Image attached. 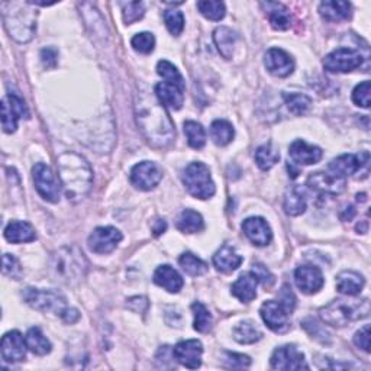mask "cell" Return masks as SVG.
Segmentation results:
<instances>
[{
    "instance_id": "cell-16",
    "label": "cell",
    "mask_w": 371,
    "mask_h": 371,
    "mask_svg": "<svg viewBox=\"0 0 371 371\" xmlns=\"http://www.w3.org/2000/svg\"><path fill=\"white\" fill-rule=\"evenodd\" d=\"M294 281H296V286L300 289V291L306 294L318 293L325 283L322 272L315 265L298 267L296 272H294Z\"/></svg>"
},
{
    "instance_id": "cell-24",
    "label": "cell",
    "mask_w": 371,
    "mask_h": 371,
    "mask_svg": "<svg viewBox=\"0 0 371 371\" xmlns=\"http://www.w3.org/2000/svg\"><path fill=\"white\" fill-rule=\"evenodd\" d=\"M257 285L259 280L251 273H244L238 277V280L232 285L231 291L234 296L244 302V303H250L257 296Z\"/></svg>"
},
{
    "instance_id": "cell-42",
    "label": "cell",
    "mask_w": 371,
    "mask_h": 371,
    "mask_svg": "<svg viewBox=\"0 0 371 371\" xmlns=\"http://www.w3.org/2000/svg\"><path fill=\"white\" fill-rule=\"evenodd\" d=\"M285 100H286L289 110L293 115H298V117H302V115L308 112L312 105L311 97L302 93H286Z\"/></svg>"
},
{
    "instance_id": "cell-48",
    "label": "cell",
    "mask_w": 371,
    "mask_h": 371,
    "mask_svg": "<svg viewBox=\"0 0 371 371\" xmlns=\"http://www.w3.org/2000/svg\"><path fill=\"white\" fill-rule=\"evenodd\" d=\"M370 92H371V83L363 82L358 84L352 92V101L357 106L370 108Z\"/></svg>"
},
{
    "instance_id": "cell-45",
    "label": "cell",
    "mask_w": 371,
    "mask_h": 371,
    "mask_svg": "<svg viewBox=\"0 0 371 371\" xmlns=\"http://www.w3.org/2000/svg\"><path fill=\"white\" fill-rule=\"evenodd\" d=\"M165 27L171 35H180L184 29V16L180 10H165L164 12Z\"/></svg>"
},
{
    "instance_id": "cell-50",
    "label": "cell",
    "mask_w": 371,
    "mask_h": 371,
    "mask_svg": "<svg viewBox=\"0 0 371 371\" xmlns=\"http://www.w3.org/2000/svg\"><path fill=\"white\" fill-rule=\"evenodd\" d=\"M252 274L257 277V280L264 287H272L274 285V276L270 273L267 267H264L263 264H254L252 265Z\"/></svg>"
},
{
    "instance_id": "cell-55",
    "label": "cell",
    "mask_w": 371,
    "mask_h": 371,
    "mask_svg": "<svg viewBox=\"0 0 371 371\" xmlns=\"http://www.w3.org/2000/svg\"><path fill=\"white\" fill-rule=\"evenodd\" d=\"M67 324H73L80 318V313L75 309H64V312L60 315Z\"/></svg>"
},
{
    "instance_id": "cell-1",
    "label": "cell",
    "mask_w": 371,
    "mask_h": 371,
    "mask_svg": "<svg viewBox=\"0 0 371 371\" xmlns=\"http://www.w3.org/2000/svg\"><path fill=\"white\" fill-rule=\"evenodd\" d=\"M136 122L139 130L149 144L163 148L167 147L174 138V125L158 100L144 97L135 105Z\"/></svg>"
},
{
    "instance_id": "cell-44",
    "label": "cell",
    "mask_w": 371,
    "mask_h": 371,
    "mask_svg": "<svg viewBox=\"0 0 371 371\" xmlns=\"http://www.w3.org/2000/svg\"><path fill=\"white\" fill-rule=\"evenodd\" d=\"M122 16L126 25H131L145 15V8L143 2H122Z\"/></svg>"
},
{
    "instance_id": "cell-34",
    "label": "cell",
    "mask_w": 371,
    "mask_h": 371,
    "mask_svg": "<svg viewBox=\"0 0 371 371\" xmlns=\"http://www.w3.org/2000/svg\"><path fill=\"white\" fill-rule=\"evenodd\" d=\"M25 341H27L29 351L36 355H47L51 352V348H53L49 339L43 334L40 328H31L27 337H25Z\"/></svg>"
},
{
    "instance_id": "cell-11",
    "label": "cell",
    "mask_w": 371,
    "mask_h": 371,
    "mask_svg": "<svg viewBox=\"0 0 371 371\" xmlns=\"http://www.w3.org/2000/svg\"><path fill=\"white\" fill-rule=\"evenodd\" d=\"M29 112L25 101L15 93H9L2 100V125L6 134L16 131L18 119L28 118Z\"/></svg>"
},
{
    "instance_id": "cell-51",
    "label": "cell",
    "mask_w": 371,
    "mask_h": 371,
    "mask_svg": "<svg viewBox=\"0 0 371 371\" xmlns=\"http://www.w3.org/2000/svg\"><path fill=\"white\" fill-rule=\"evenodd\" d=\"M226 366L229 368H246L251 364V358L244 354H235V352H226Z\"/></svg>"
},
{
    "instance_id": "cell-29",
    "label": "cell",
    "mask_w": 371,
    "mask_h": 371,
    "mask_svg": "<svg viewBox=\"0 0 371 371\" xmlns=\"http://www.w3.org/2000/svg\"><path fill=\"white\" fill-rule=\"evenodd\" d=\"M265 15L276 31H286L290 28V14L285 5L276 2L261 3Z\"/></svg>"
},
{
    "instance_id": "cell-4",
    "label": "cell",
    "mask_w": 371,
    "mask_h": 371,
    "mask_svg": "<svg viewBox=\"0 0 371 371\" xmlns=\"http://www.w3.org/2000/svg\"><path fill=\"white\" fill-rule=\"evenodd\" d=\"M370 313V303L364 300H334L325 308L319 311V316L322 321L332 326H347L348 324L358 321V319L367 318Z\"/></svg>"
},
{
    "instance_id": "cell-33",
    "label": "cell",
    "mask_w": 371,
    "mask_h": 371,
    "mask_svg": "<svg viewBox=\"0 0 371 371\" xmlns=\"http://www.w3.org/2000/svg\"><path fill=\"white\" fill-rule=\"evenodd\" d=\"M177 228H178V231H182L184 234H196V232H200L202 229L204 228L203 217L196 211L186 209V211H183L180 213V216H178Z\"/></svg>"
},
{
    "instance_id": "cell-38",
    "label": "cell",
    "mask_w": 371,
    "mask_h": 371,
    "mask_svg": "<svg viewBox=\"0 0 371 371\" xmlns=\"http://www.w3.org/2000/svg\"><path fill=\"white\" fill-rule=\"evenodd\" d=\"M157 73L161 75L165 83L174 84L176 87H178V88H180V91L184 92V88H186L184 79H183V75L180 74V71H178L174 67V64H171L167 60H161L157 64Z\"/></svg>"
},
{
    "instance_id": "cell-8",
    "label": "cell",
    "mask_w": 371,
    "mask_h": 371,
    "mask_svg": "<svg viewBox=\"0 0 371 371\" xmlns=\"http://www.w3.org/2000/svg\"><path fill=\"white\" fill-rule=\"evenodd\" d=\"M361 64V53L352 48H338L324 58V67L329 73H350Z\"/></svg>"
},
{
    "instance_id": "cell-12",
    "label": "cell",
    "mask_w": 371,
    "mask_h": 371,
    "mask_svg": "<svg viewBox=\"0 0 371 371\" xmlns=\"http://www.w3.org/2000/svg\"><path fill=\"white\" fill-rule=\"evenodd\" d=\"M270 363L274 370H285V371L309 370V366L306 364L304 355L294 347V345H285V347L277 348L272 355Z\"/></svg>"
},
{
    "instance_id": "cell-35",
    "label": "cell",
    "mask_w": 371,
    "mask_h": 371,
    "mask_svg": "<svg viewBox=\"0 0 371 371\" xmlns=\"http://www.w3.org/2000/svg\"><path fill=\"white\" fill-rule=\"evenodd\" d=\"M232 334H234V339L239 344H255L263 338V334L259 329V326L251 321L239 322L234 328Z\"/></svg>"
},
{
    "instance_id": "cell-20",
    "label": "cell",
    "mask_w": 371,
    "mask_h": 371,
    "mask_svg": "<svg viewBox=\"0 0 371 371\" xmlns=\"http://www.w3.org/2000/svg\"><path fill=\"white\" fill-rule=\"evenodd\" d=\"M242 231L246 237L257 247H265L272 242L273 232L270 225L263 217H248L242 222Z\"/></svg>"
},
{
    "instance_id": "cell-5",
    "label": "cell",
    "mask_w": 371,
    "mask_h": 371,
    "mask_svg": "<svg viewBox=\"0 0 371 371\" xmlns=\"http://www.w3.org/2000/svg\"><path fill=\"white\" fill-rule=\"evenodd\" d=\"M53 270L57 280L67 285H74L80 281L87 270V263L83 257V252L77 248H62L53 257Z\"/></svg>"
},
{
    "instance_id": "cell-39",
    "label": "cell",
    "mask_w": 371,
    "mask_h": 371,
    "mask_svg": "<svg viewBox=\"0 0 371 371\" xmlns=\"http://www.w3.org/2000/svg\"><path fill=\"white\" fill-rule=\"evenodd\" d=\"M178 263H180L182 268L189 276L198 277L208 272V264L191 252L182 254L180 259H178Z\"/></svg>"
},
{
    "instance_id": "cell-18",
    "label": "cell",
    "mask_w": 371,
    "mask_h": 371,
    "mask_svg": "<svg viewBox=\"0 0 371 371\" xmlns=\"http://www.w3.org/2000/svg\"><path fill=\"white\" fill-rule=\"evenodd\" d=\"M27 341L22 337L19 331H10L2 338V350L3 360L8 363H19L23 361L27 357Z\"/></svg>"
},
{
    "instance_id": "cell-28",
    "label": "cell",
    "mask_w": 371,
    "mask_h": 371,
    "mask_svg": "<svg viewBox=\"0 0 371 371\" xmlns=\"http://www.w3.org/2000/svg\"><path fill=\"white\" fill-rule=\"evenodd\" d=\"M366 285L364 277L357 272H342L337 277V290L345 296H357L360 294Z\"/></svg>"
},
{
    "instance_id": "cell-36",
    "label": "cell",
    "mask_w": 371,
    "mask_h": 371,
    "mask_svg": "<svg viewBox=\"0 0 371 371\" xmlns=\"http://www.w3.org/2000/svg\"><path fill=\"white\" fill-rule=\"evenodd\" d=\"M234 126L228 121L217 119L211 125V138L216 145L225 147L234 139Z\"/></svg>"
},
{
    "instance_id": "cell-7",
    "label": "cell",
    "mask_w": 371,
    "mask_h": 371,
    "mask_svg": "<svg viewBox=\"0 0 371 371\" xmlns=\"http://www.w3.org/2000/svg\"><path fill=\"white\" fill-rule=\"evenodd\" d=\"M22 298L31 308L40 312H54L61 315L66 309V299L60 293L51 290H40V289H25L22 291Z\"/></svg>"
},
{
    "instance_id": "cell-23",
    "label": "cell",
    "mask_w": 371,
    "mask_h": 371,
    "mask_svg": "<svg viewBox=\"0 0 371 371\" xmlns=\"http://www.w3.org/2000/svg\"><path fill=\"white\" fill-rule=\"evenodd\" d=\"M156 96L164 108H169L173 110L182 109L184 104L183 91H180V88L176 87L174 84L165 82H161L156 86Z\"/></svg>"
},
{
    "instance_id": "cell-26",
    "label": "cell",
    "mask_w": 371,
    "mask_h": 371,
    "mask_svg": "<svg viewBox=\"0 0 371 371\" xmlns=\"http://www.w3.org/2000/svg\"><path fill=\"white\" fill-rule=\"evenodd\" d=\"M319 14L326 21L339 22L351 18L352 6L348 2H342V0H326V2L319 5Z\"/></svg>"
},
{
    "instance_id": "cell-15",
    "label": "cell",
    "mask_w": 371,
    "mask_h": 371,
    "mask_svg": "<svg viewBox=\"0 0 371 371\" xmlns=\"http://www.w3.org/2000/svg\"><path fill=\"white\" fill-rule=\"evenodd\" d=\"M202 354L203 345L198 339L182 341L173 348V358H176L178 363L190 370H196L200 367Z\"/></svg>"
},
{
    "instance_id": "cell-10",
    "label": "cell",
    "mask_w": 371,
    "mask_h": 371,
    "mask_svg": "<svg viewBox=\"0 0 371 371\" xmlns=\"http://www.w3.org/2000/svg\"><path fill=\"white\" fill-rule=\"evenodd\" d=\"M368 161L370 154L367 151L360 152V154H344L329 163L328 171L339 178H347L348 176L361 171V169L368 171Z\"/></svg>"
},
{
    "instance_id": "cell-22",
    "label": "cell",
    "mask_w": 371,
    "mask_h": 371,
    "mask_svg": "<svg viewBox=\"0 0 371 371\" xmlns=\"http://www.w3.org/2000/svg\"><path fill=\"white\" fill-rule=\"evenodd\" d=\"M289 156L294 163L303 164V165H312L321 161L324 152L316 145L304 143L303 139H296L289 148Z\"/></svg>"
},
{
    "instance_id": "cell-30",
    "label": "cell",
    "mask_w": 371,
    "mask_h": 371,
    "mask_svg": "<svg viewBox=\"0 0 371 371\" xmlns=\"http://www.w3.org/2000/svg\"><path fill=\"white\" fill-rule=\"evenodd\" d=\"M5 238L12 244H22V242H32L36 238L35 229L31 224L14 221L10 222L5 229Z\"/></svg>"
},
{
    "instance_id": "cell-49",
    "label": "cell",
    "mask_w": 371,
    "mask_h": 371,
    "mask_svg": "<svg viewBox=\"0 0 371 371\" xmlns=\"http://www.w3.org/2000/svg\"><path fill=\"white\" fill-rule=\"evenodd\" d=\"M302 325H303V328H304L306 331L309 332V335H311L312 338H315V339H318V341H321V342H324V344L329 341V338H331L329 332H328L325 328H322L321 325H319V324L315 321V319L308 318V319H306V321H303Z\"/></svg>"
},
{
    "instance_id": "cell-25",
    "label": "cell",
    "mask_w": 371,
    "mask_h": 371,
    "mask_svg": "<svg viewBox=\"0 0 371 371\" xmlns=\"http://www.w3.org/2000/svg\"><path fill=\"white\" fill-rule=\"evenodd\" d=\"M244 259L235 251L231 246H224L221 250H217L213 255V265L217 272L222 273H232L242 264Z\"/></svg>"
},
{
    "instance_id": "cell-37",
    "label": "cell",
    "mask_w": 371,
    "mask_h": 371,
    "mask_svg": "<svg viewBox=\"0 0 371 371\" xmlns=\"http://www.w3.org/2000/svg\"><path fill=\"white\" fill-rule=\"evenodd\" d=\"M278 160H280V152L272 144L261 145L257 148V151H255V163H257L259 167L264 171L274 167V165L278 163Z\"/></svg>"
},
{
    "instance_id": "cell-46",
    "label": "cell",
    "mask_w": 371,
    "mask_h": 371,
    "mask_svg": "<svg viewBox=\"0 0 371 371\" xmlns=\"http://www.w3.org/2000/svg\"><path fill=\"white\" fill-rule=\"evenodd\" d=\"M131 45L136 51V53L149 54V53H152V49H154V47H156V38L149 32H141L132 38Z\"/></svg>"
},
{
    "instance_id": "cell-3",
    "label": "cell",
    "mask_w": 371,
    "mask_h": 371,
    "mask_svg": "<svg viewBox=\"0 0 371 371\" xmlns=\"http://www.w3.org/2000/svg\"><path fill=\"white\" fill-rule=\"evenodd\" d=\"M29 2L3 3V22L9 35L18 43H28L36 29V14Z\"/></svg>"
},
{
    "instance_id": "cell-17",
    "label": "cell",
    "mask_w": 371,
    "mask_h": 371,
    "mask_svg": "<svg viewBox=\"0 0 371 371\" xmlns=\"http://www.w3.org/2000/svg\"><path fill=\"white\" fill-rule=\"evenodd\" d=\"M260 315L263 318V321L265 322V325L272 331L283 332L289 326L290 313L285 309V306L280 302H276V300L264 302L260 309Z\"/></svg>"
},
{
    "instance_id": "cell-9",
    "label": "cell",
    "mask_w": 371,
    "mask_h": 371,
    "mask_svg": "<svg viewBox=\"0 0 371 371\" xmlns=\"http://www.w3.org/2000/svg\"><path fill=\"white\" fill-rule=\"evenodd\" d=\"M32 176L35 189L40 196L47 202L57 203L60 200V186L53 170L44 163H38L32 169Z\"/></svg>"
},
{
    "instance_id": "cell-19",
    "label": "cell",
    "mask_w": 371,
    "mask_h": 371,
    "mask_svg": "<svg viewBox=\"0 0 371 371\" xmlns=\"http://www.w3.org/2000/svg\"><path fill=\"white\" fill-rule=\"evenodd\" d=\"M264 64L268 73H272L276 77H287L294 70L293 58L281 48L268 49L264 57Z\"/></svg>"
},
{
    "instance_id": "cell-14",
    "label": "cell",
    "mask_w": 371,
    "mask_h": 371,
    "mask_svg": "<svg viewBox=\"0 0 371 371\" xmlns=\"http://www.w3.org/2000/svg\"><path fill=\"white\" fill-rule=\"evenodd\" d=\"M163 178V171L156 163L143 161L131 170V183L139 190H152L158 186Z\"/></svg>"
},
{
    "instance_id": "cell-31",
    "label": "cell",
    "mask_w": 371,
    "mask_h": 371,
    "mask_svg": "<svg viewBox=\"0 0 371 371\" xmlns=\"http://www.w3.org/2000/svg\"><path fill=\"white\" fill-rule=\"evenodd\" d=\"M237 40H238V35L228 27H219V28H216L213 32V41H215L217 49H219L221 56L226 60L232 57Z\"/></svg>"
},
{
    "instance_id": "cell-2",
    "label": "cell",
    "mask_w": 371,
    "mask_h": 371,
    "mask_svg": "<svg viewBox=\"0 0 371 371\" xmlns=\"http://www.w3.org/2000/svg\"><path fill=\"white\" fill-rule=\"evenodd\" d=\"M58 177L71 200L84 198L93 183V173L88 163L75 152H64L58 157Z\"/></svg>"
},
{
    "instance_id": "cell-27",
    "label": "cell",
    "mask_w": 371,
    "mask_h": 371,
    "mask_svg": "<svg viewBox=\"0 0 371 371\" xmlns=\"http://www.w3.org/2000/svg\"><path fill=\"white\" fill-rule=\"evenodd\" d=\"M154 283L170 293H178L182 290L184 281L171 265H160L154 273Z\"/></svg>"
},
{
    "instance_id": "cell-43",
    "label": "cell",
    "mask_w": 371,
    "mask_h": 371,
    "mask_svg": "<svg viewBox=\"0 0 371 371\" xmlns=\"http://www.w3.org/2000/svg\"><path fill=\"white\" fill-rule=\"evenodd\" d=\"M198 9L200 14L211 21H221L225 16V3L215 2V0H202L198 2Z\"/></svg>"
},
{
    "instance_id": "cell-6",
    "label": "cell",
    "mask_w": 371,
    "mask_h": 371,
    "mask_svg": "<svg viewBox=\"0 0 371 371\" xmlns=\"http://www.w3.org/2000/svg\"><path fill=\"white\" fill-rule=\"evenodd\" d=\"M183 183L189 193L196 199L206 200L216 191L211 170L203 163H191L187 165L183 174Z\"/></svg>"
},
{
    "instance_id": "cell-47",
    "label": "cell",
    "mask_w": 371,
    "mask_h": 371,
    "mask_svg": "<svg viewBox=\"0 0 371 371\" xmlns=\"http://www.w3.org/2000/svg\"><path fill=\"white\" fill-rule=\"evenodd\" d=\"M22 273L23 270L21 267V263L18 261L15 255L5 254L3 255V274L14 280H19L22 277Z\"/></svg>"
},
{
    "instance_id": "cell-13",
    "label": "cell",
    "mask_w": 371,
    "mask_h": 371,
    "mask_svg": "<svg viewBox=\"0 0 371 371\" xmlns=\"http://www.w3.org/2000/svg\"><path fill=\"white\" fill-rule=\"evenodd\" d=\"M122 234L119 229L113 226H100L88 237V248L96 254H109L118 247L122 241Z\"/></svg>"
},
{
    "instance_id": "cell-57",
    "label": "cell",
    "mask_w": 371,
    "mask_h": 371,
    "mask_svg": "<svg viewBox=\"0 0 371 371\" xmlns=\"http://www.w3.org/2000/svg\"><path fill=\"white\" fill-rule=\"evenodd\" d=\"M354 216H355V209L352 206H348V208H345V211L341 213V219L342 221H351Z\"/></svg>"
},
{
    "instance_id": "cell-41",
    "label": "cell",
    "mask_w": 371,
    "mask_h": 371,
    "mask_svg": "<svg viewBox=\"0 0 371 371\" xmlns=\"http://www.w3.org/2000/svg\"><path fill=\"white\" fill-rule=\"evenodd\" d=\"M191 311H193L195 315V329L198 332H202V334H206L212 329V324H213V318L211 315V312L208 311L206 306L200 302H196L191 304Z\"/></svg>"
},
{
    "instance_id": "cell-54",
    "label": "cell",
    "mask_w": 371,
    "mask_h": 371,
    "mask_svg": "<svg viewBox=\"0 0 371 371\" xmlns=\"http://www.w3.org/2000/svg\"><path fill=\"white\" fill-rule=\"evenodd\" d=\"M58 53L54 48H45L41 51V60L47 69H54L57 66Z\"/></svg>"
},
{
    "instance_id": "cell-56",
    "label": "cell",
    "mask_w": 371,
    "mask_h": 371,
    "mask_svg": "<svg viewBox=\"0 0 371 371\" xmlns=\"http://www.w3.org/2000/svg\"><path fill=\"white\" fill-rule=\"evenodd\" d=\"M165 229H167V222H165L164 219H157L154 225H152V232H154L156 237L164 234Z\"/></svg>"
},
{
    "instance_id": "cell-21",
    "label": "cell",
    "mask_w": 371,
    "mask_h": 371,
    "mask_svg": "<svg viewBox=\"0 0 371 371\" xmlns=\"http://www.w3.org/2000/svg\"><path fill=\"white\" fill-rule=\"evenodd\" d=\"M345 178H339L329 171H318L309 176L308 186L319 193L328 195H339L345 189Z\"/></svg>"
},
{
    "instance_id": "cell-32",
    "label": "cell",
    "mask_w": 371,
    "mask_h": 371,
    "mask_svg": "<svg viewBox=\"0 0 371 371\" xmlns=\"http://www.w3.org/2000/svg\"><path fill=\"white\" fill-rule=\"evenodd\" d=\"M285 212L290 216H299L306 211V195L299 186L290 187L285 195Z\"/></svg>"
},
{
    "instance_id": "cell-40",
    "label": "cell",
    "mask_w": 371,
    "mask_h": 371,
    "mask_svg": "<svg viewBox=\"0 0 371 371\" xmlns=\"http://www.w3.org/2000/svg\"><path fill=\"white\" fill-rule=\"evenodd\" d=\"M184 134L187 136L189 145L195 149H200L206 144V132L199 122L187 121L184 122Z\"/></svg>"
},
{
    "instance_id": "cell-53",
    "label": "cell",
    "mask_w": 371,
    "mask_h": 371,
    "mask_svg": "<svg viewBox=\"0 0 371 371\" xmlns=\"http://www.w3.org/2000/svg\"><path fill=\"white\" fill-rule=\"evenodd\" d=\"M354 344L358 348L370 352V325H364L354 337Z\"/></svg>"
},
{
    "instance_id": "cell-52",
    "label": "cell",
    "mask_w": 371,
    "mask_h": 371,
    "mask_svg": "<svg viewBox=\"0 0 371 371\" xmlns=\"http://www.w3.org/2000/svg\"><path fill=\"white\" fill-rule=\"evenodd\" d=\"M278 302L285 306V309L291 313L294 311V306H296V298H294V294L290 289V286L285 285L283 289L280 290V294H278Z\"/></svg>"
}]
</instances>
